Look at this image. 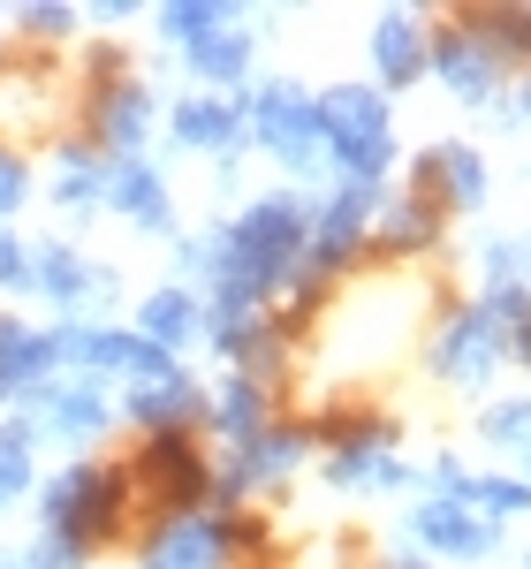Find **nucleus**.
Listing matches in <instances>:
<instances>
[{
	"mask_svg": "<svg viewBox=\"0 0 531 569\" xmlns=\"http://www.w3.org/2000/svg\"><path fill=\"white\" fill-rule=\"evenodd\" d=\"M304 251V213L289 206V198H266L243 213V228H228V243L213 251L221 266V289H243V297H266L289 266Z\"/></svg>",
	"mask_w": 531,
	"mask_h": 569,
	"instance_id": "1",
	"label": "nucleus"
},
{
	"mask_svg": "<svg viewBox=\"0 0 531 569\" xmlns=\"http://www.w3.org/2000/svg\"><path fill=\"white\" fill-rule=\"evenodd\" d=\"M311 114H319V144H334V160L350 168V182L372 190V176L388 168V107H380V91L334 84Z\"/></svg>",
	"mask_w": 531,
	"mask_h": 569,
	"instance_id": "2",
	"label": "nucleus"
},
{
	"mask_svg": "<svg viewBox=\"0 0 531 569\" xmlns=\"http://www.w3.org/2000/svg\"><path fill=\"white\" fill-rule=\"evenodd\" d=\"M114 517H122V479H114V471L77 463V471H61V479L46 486V531H53L61 555L99 547V539L114 531Z\"/></svg>",
	"mask_w": 531,
	"mask_h": 569,
	"instance_id": "3",
	"label": "nucleus"
},
{
	"mask_svg": "<svg viewBox=\"0 0 531 569\" xmlns=\"http://www.w3.org/2000/svg\"><path fill=\"white\" fill-rule=\"evenodd\" d=\"M251 130L289 160V168H311V152H319V114H311V99L297 84H266L251 99Z\"/></svg>",
	"mask_w": 531,
	"mask_h": 569,
	"instance_id": "4",
	"label": "nucleus"
},
{
	"mask_svg": "<svg viewBox=\"0 0 531 569\" xmlns=\"http://www.w3.org/2000/svg\"><path fill=\"white\" fill-rule=\"evenodd\" d=\"M493 357H501V327H493L487 311H463V319L448 327V342H441V372L448 380H487Z\"/></svg>",
	"mask_w": 531,
	"mask_h": 569,
	"instance_id": "5",
	"label": "nucleus"
},
{
	"mask_svg": "<svg viewBox=\"0 0 531 569\" xmlns=\"http://www.w3.org/2000/svg\"><path fill=\"white\" fill-rule=\"evenodd\" d=\"M418 539H425L433 555H487L493 525L479 509H463V501H433V509H418Z\"/></svg>",
	"mask_w": 531,
	"mask_h": 569,
	"instance_id": "6",
	"label": "nucleus"
},
{
	"mask_svg": "<svg viewBox=\"0 0 531 569\" xmlns=\"http://www.w3.org/2000/svg\"><path fill=\"white\" fill-rule=\"evenodd\" d=\"M221 525H206V517H182V525H168L152 547H144V569H213L221 562Z\"/></svg>",
	"mask_w": 531,
	"mask_h": 569,
	"instance_id": "7",
	"label": "nucleus"
},
{
	"mask_svg": "<svg viewBox=\"0 0 531 569\" xmlns=\"http://www.w3.org/2000/svg\"><path fill=\"white\" fill-rule=\"evenodd\" d=\"M31 281H46L53 305H107V273H91V266L77 259V251H61V243L31 259Z\"/></svg>",
	"mask_w": 531,
	"mask_h": 569,
	"instance_id": "8",
	"label": "nucleus"
},
{
	"mask_svg": "<svg viewBox=\"0 0 531 569\" xmlns=\"http://www.w3.org/2000/svg\"><path fill=\"white\" fill-rule=\"evenodd\" d=\"M53 357H61V350H53V335H31V327L0 319V395H23Z\"/></svg>",
	"mask_w": 531,
	"mask_h": 569,
	"instance_id": "9",
	"label": "nucleus"
},
{
	"mask_svg": "<svg viewBox=\"0 0 531 569\" xmlns=\"http://www.w3.org/2000/svg\"><path fill=\"white\" fill-rule=\"evenodd\" d=\"M130 418L160 426V433H176L182 418H198V388H190L182 372H168V380H137V388H130Z\"/></svg>",
	"mask_w": 531,
	"mask_h": 569,
	"instance_id": "10",
	"label": "nucleus"
},
{
	"mask_svg": "<svg viewBox=\"0 0 531 569\" xmlns=\"http://www.w3.org/2000/svg\"><path fill=\"white\" fill-rule=\"evenodd\" d=\"M99 190H107V198H114L130 220H144V228H168V190H160V176H152V168L122 160V168L99 182Z\"/></svg>",
	"mask_w": 531,
	"mask_h": 569,
	"instance_id": "11",
	"label": "nucleus"
},
{
	"mask_svg": "<svg viewBox=\"0 0 531 569\" xmlns=\"http://www.w3.org/2000/svg\"><path fill=\"white\" fill-rule=\"evenodd\" d=\"M372 61H380V77H388V84H410V77L425 69L418 23H410V16H380V31H372Z\"/></svg>",
	"mask_w": 531,
	"mask_h": 569,
	"instance_id": "12",
	"label": "nucleus"
},
{
	"mask_svg": "<svg viewBox=\"0 0 531 569\" xmlns=\"http://www.w3.org/2000/svg\"><path fill=\"white\" fill-rule=\"evenodd\" d=\"M144 479H160L176 501H198L206 471H198V456H190V440H182V433H160L152 448H144Z\"/></svg>",
	"mask_w": 531,
	"mask_h": 569,
	"instance_id": "13",
	"label": "nucleus"
},
{
	"mask_svg": "<svg viewBox=\"0 0 531 569\" xmlns=\"http://www.w3.org/2000/svg\"><path fill=\"white\" fill-rule=\"evenodd\" d=\"M364 206H372V190H364V182H350V190H342V198L327 206V220H319V251H311V259H319V266L350 259L357 228H364Z\"/></svg>",
	"mask_w": 531,
	"mask_h": 569,
	"instance_id": "14",
	"label": "nucleus"
},
{
	"mask_svg": "<svg viewBox=\"0 0 531 569\" xmlns=\"http://www.w3.org/2000/svg\"><path fill=\"white\" fill-rule=\"evenodd\" d=\"M433 61H441V77L463 91V99H487V91H493V53L479 39H441V46H433Z\"/></svg>",
	"mask_w": 531,
	"mask_h": 569,
	"instance_id": "15",
	"label": "nucleus"
},
{
	"mask_svg": "<svg viewBox=\"0 0 531 569\" xmlns=\"http://www.w3.org/2000/svg\"><path fill=\"white\" fill-rule=\"evenodd\" d=\"M243 61H251V39L228 23V31H206V39L190 46V69L198 77H213V84H228V77H243Z\"/></svg>",
	"mask_w": 531,
	"mask_h": 569,
	"instance_id": "16",
	"label": "nucleus"
},
{
	"mask_svg": "<svg viewBox=\"0 0 531 569\" xmlns=\"http://www.w3.org/2000/svg\"><path fill=\"white\" fill-rule=\"evenodd\" d=\"M190 335H198V305H190L182 289H160V297L144 305V342L168 350V342H190Z\"/></svg>",
	"mask_w": 531,
	"mask_h": 569,
	"instance_id": "17",
	"label": "nucleus"
},
{
	"mask_svg": "<svg viewBox=\"0 0 531 569\" xmlns=\"http://www.w3.org/2000/svg\"><path fill=\"white\" fill-rule=\"evenodd\" d=\"M46 426L53 433H99L107 426V402H99V388H53L46 395Z\"/></svg>",
	"mask_w": 531,
	"mask_h": 569,
	"instance_id": "18",
	"label": "nucleus"
},
{
	"mask_svg": "<svg viewBox=\"0 0 531 569\" xmlns=\"http://www.w3.org/2000/svg\"><path fill=\"white\" fill-rule=\"evenodd\" d=\"M425 168L441 176V190L455 198V206H479V190H487V176H479V152H471V144H441V152H433Z\"/></svg>",
	"mask_w": 531,
	"mask_h": 569,
	"instance_id": "19",
	"label": "nucleus"
},
{
	"mask_svg": "<svg viewBox=\"0 0 531 569\" xmlns=\"http://www.w3.org/2000/svg\"><path fill=\"white\" fill-rule=\"evenodd\" d=\"M176 137L182 144H228V137H236V107H228V99H190L176 114Z\"/></svg>",
	"mask_w": 531,
	"mask_h": 569,
	"instance_id": "20",
	"label": "nucleus"
},
{
	"mask_svg": "<svg viewBox=\"0 0 531 569\" xmlns=\"http://www.w3.org/2000/svg\"><path fill=\"white\" fill-rule=\"evenodd\" d=\"M31 486V426H0V509Z\"/></svg>",
	"mask_w": 531,
	"mask_h": 569,
	"instance_id": "21",
	"label": "nucleus"
},
{
	"mask_svg": "<svg viewBox=\"0 0 531 569\" xmlns=\"http://www.w3.org/2000/svg\"><path fill=\"white\" fill-rule=\"evenodd\" d=\"M221 433H236V440H259L266 433V395L251 388V380H236V388L221 395Z\"/></svg>",
	"mask_w": 531,
	"mask_h": 569,
	"instance_id": "22",
	"label": "nucleus"
},
{
	"mask_svg": "<svg viewBox=\"0 0 531 569\" xmlns=\"http://www.w3.org/2000/svg\"><path fill=\"white\" fill-rule=\"evenodd\" d=\"M160 23H168V31H176L182 46H198V39H206V31H228L236 16H228V8H213V0H190V8H168Z\"/></svg>",
	"mask_w": 531,
	"mask_h": 569,
	"instance_id": "23",
	"label": "nucleus"
},
{
	"mask_svg": "<svg viewBox=\"0 0 531 569\" xmlns=\"http://www.w3.org/2000/svg\"><path fill=\"white\" fill-rule=\"evenodd\" d=\"M107 137H114V144H137V137H144V91H114V99H107Z\"/></svg>",
	"mask_w": 531,
	"mask_h": 569,
	"instance_id": "24",
	"label": "nucleus"
},
{
	"mask_svg": "<svg viewBox=\"0 0 531 569\" xmlns=\"http://www.w3.org/2000/svg\"><path fill=\"white\" fill-rule=\"evenodd\" d=\"M53 198H61V206H91V198H99V176L84 168V152H69V160H61V182H53Z\"/></svg>",
	"mask_w": 531,
	"mask_h": 569,
	"instance_id": "25",
	"label": "nucleus"
},
{
	"mask_svg": "<svg viewBox=\"0 0 531 569\" xmlns=\"http://www.w3.org/2000/svg\"><path fill=\"white\" fill-rule=\"evenodd\" d=\"M487 433L501 440V448H524V456H531V402H509V410H493Z\"/></svg>",
	"mask_w": 531,
	"mask_h": 569,
	"instance_id": "26",
	"label": "nucleus"
},
{
	"mask_svg": "<svg viewBox=\"0 0 531 569\" xmlns=\"http://www.w3.org/2000/svg\"><path fill=\"white\" fill-rule=\"evenodd\" d=\"M425 236H433V213L425 206H395L388 213V243H425Z\"/></svg>",
	"mask_w": 531,
	"mask_h": 569,
	"instance_id": "27",
	"label": "nucleus"
},
{
	"mask_svg": "<svg viewBox=\"0 0 531 569\" xmlns=\"http://www.w3.org/2000/svg\"><path fill=\"white\" fill-rule=\"evenodd\" d=\"M23 198H31V176H23V160H8V152H0V213H16Z\"/></svg>",
	"mask_w": 531,
	"mask_h": 569,
	"instance_id": "28",
	"label": "nucleus"
},
{
	"mask_svg": "<svg viewBox=\"0 0 531 569\" xmlns=\"http://www.w3.org/2000/svg\"><path fill=\"white\" fill-rule=\"evenodd\" d=\"M0 281H8V289H16V281H31V259H23V243H16L8 228H0Z\"/></svg>",
	"mask_w": 531,
	"mask_h": 569,
	"instance_id": "29",
	"label": "nucleus"
},
{
	"mask_svg": "<svg viewBox=\"0 0 531 569\" xmlns=\"http://www.w3.org/2000/svg\"><path fill=\"white\" fill-rule=\"evenodd\" d=\"M31 31H69V8H23Z\"/></svg>",
	"mask_w": 531,
	"mask_h": 569,
	"instance_id": "30",
	"label": "nucleus"
},
{
	"mask_svg": "<svg viewBox=\"0 0 531 569\" xmlns=\"http://www.w3.org/2000/svg\"><path fill=\"white\" fill-rule=\"evenodd\" d=\"M0 569H39V555H0Z\"/></svg>",
	"mask_w": 531,
	"mask_h": 569,
	"instance_id": "31",
	"label": "nucleus"
},
{
	"mask_svg": "<svg viewBox=\"0 0 531 569\" xmlns=\"http://www.w3.org/2000/svg\"><path fill=\"white\" fill-rule=\"evenodd\" d=\"M524 107H531V91H524Z\"/></svg>",
	"mask_w": 531,
	"mask_h": 569,
	"instance_id": "32",
	"label": "nucleus"
}]
</instances>
